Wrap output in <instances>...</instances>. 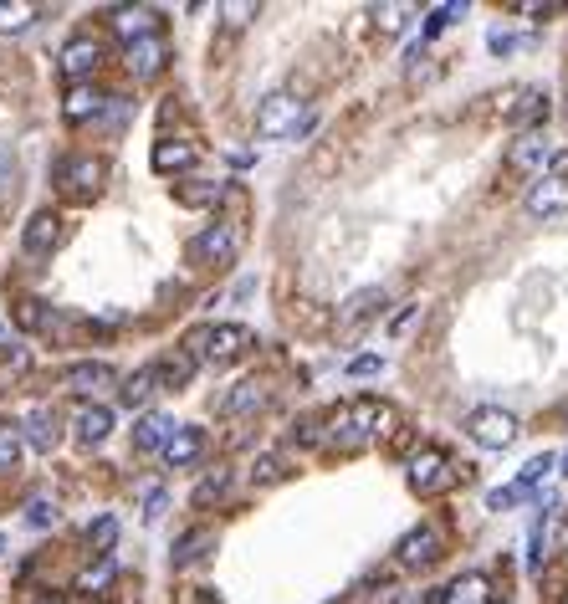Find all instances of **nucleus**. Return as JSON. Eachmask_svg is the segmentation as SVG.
I'll list each match as a JSON object with an SVG mask.
<instances>
[{
    "label": "nucleus",
    "mask_w": 568,
    "mask_h": 604,
    "mask_svg": "<svg viewBox=\"0 0 568 604\" xmlns=\"http://www.w3.org/2000/svg\"><path fill=\"white\" fill-rule=\"evenodd\" d=\"M389 420H395V410H389L384 400H348L343 410L328 415V441L338 451L374 446L379 436H389Z\"/></svg>",
    "instance_id": "obj_1"
},
{
    "label": "nucleus",
    "mask_w": 568,
    "mask_h": 604,
    "mask_svg": "<svg viewBox=\"0 0 568 604\" xmlns=\"http://www.w3.org/2000/svg\"><path fill=\"white\" fill-rule=\"evenodd\" d=\"M180 349L195 359V364H236L241 354L256 349V333L246 323H200L185 333Z\"/></svg>",
    "instance_id": "obj_2"
},
{
    "label": "nucleus",
    "mask_w": 568,
    "mask_h": 604,
    "mask_svg": "<svg viewBox=\"0 0 568 604\" xmlns=\"http://www.w3.org/2000/svg\"><path fill=\"white\" fill-rule=\"evenodd\" d=\"M308 128H313V118L302 108V98H292V93H272L256 108V134L261 139H297V134H308Z\"/></svg>",
    "instance_id": "obj_3"
},
{
    "label": "nucleus",
    "mask_w": 568,
    "mask_h": 604,
    "mask_svg": "<svg viewBox=\"0 0 568 604\" xmlns=\"http://www.w3.org/2000/svg\"><path fill=\"white\" fill-rule=\"evenodd\" d=\"M461 430L471 436V446H482V451H507V446L522 436L517 415H512V410H502V405H482V410H471V415L461 420Z\"/></svg>",
    "instance_id": "obj_4"
},
{
    "label": "nucleus",
    "mask_w": 568,
    "mask_h": 604,
    "mask_svg": "<svg viewBox=\"0 0 568 604\" xmlns=\"http://www.w3.org/2000/svg\"><path fill=\"white\" fill-rule=\"evenodd\" d=\"M236 251H241V231L231 226V221H210L205 231H195V241H190V267H231L236 262Z\"/></svg>",
    "instance_id": "obj_5"
},
{
    "label": "nucleus",
    "mask_w": 568,
    "mask_h": 604,
    "mask_svg": "<svg viewBox=\"0 0 568 604\" xmlns=\"http://www.w3.org/2000/svg\"><path fill=\"white\" fill-rule=\"evenodd\" d=\"M405 471H410V487H415L420 497H435V492H446V487L456 482V461H451L441 446H425V451H415Z\"/></svg>",
    "instance_id": "obj_6"
},
{
    "label": "nucleus",
    "mask_w": 568,
    "mask_h": 604,
    "mask_svg": "<svg viewBox=\"0 0 568 604\" xmlns=\"http://www.w3.org/2000/svg\"><path fill=\"white\" fill-rule=\"evenodd\" d=\"M558 159V144L543 134H517L512 139V149H507V169H517V175H533V180H543L548 175V164Z\"/></svg>",
    "instance_id": "obj_7"
},
{
    "label": "nucleus",
    "mask_w": 568,
    "mask_h": 604,
    "mask_svg": "<svg viewBox=\"0 0 568 604\" xmlns=\"http://www.w3.org/2000/svg\"><path fill=\"white\" fill-rule=\"evenodd\" d=\"M98 185H103V159H93V154H67L57 164V190L62 195L87 200V195H98Z\"/></svg>",
    "instance_id": "obj_8"
},
{
    "label": "nucleus",
    "mask_w": 568,
    "mask_h": 604,
    "mask_svg": "<svg viewBox=\"0 0 568 604\" xmlns=\"http://www.w3.org/2000/svg\"><path fill=\"white\" fill-rule=\"evenodd\" d=\"M446 553V533L435 528V523H420V528H410L400 543H395V558L405 569H420V564H435V558Z\"/></svg>",
    "instance_id": "obj_9"
},
{
    "label": "nucleus",
    "mask_w": 568,
    "mask_h": 604,
    "mask_svg": "<svg viewBox=\"0 0 568 604\" xmlns=\"http://www.w3.org/2000/svg\"><path fill=\"white\" fill-rule=\"evenodd\" d=\"M164 62H169V41L159 31L144 36V41H134V47H123V67H128V77H134V82H154L164 72Z\"/></svg>",
    "instance_id": "obj_10"
},
{
    "label": "nucleus",
    "mask_w": 568,
    "mask_h": 604,
    "mask_svg": "<svg viewBox=\"0 0 568 604\" xmlns=\"http://www.w3.org/2000/svg\"><path fill=\"white\" fill-rule=\"evenodd\" d=\"M522 210H528L533 221L563 215V210H568V175H543V180H533L528 195H522Z\"/></svg>",
    "instance_id": "obj_11"
},
{
    "label": "nucleus",
    "mask_w": 568,
    "mask_h": 604,
    "mask_svg": "<svg viewBox=\"0 0 568 604\" xmlns=\"http://www.w3.org/2000/svg\"><path fill=\"white\" fill-rule=\"evenodd\" d=\"M62 236H67L62 215L57 210H36L26 221V231H21V246H26V256H52L62 246Z\"/></svg>",
    "instance_id": "obj_12"
},
{
    "label": "nucleus",
    "mask_w": 568,
    "mask_h": 604,
    "mask_svg": "<svg viewBox=\"0 0 568 604\" xmlns=\"http://www.w3.org/2000/svg\"><path fill=\"white\" fill-rule=\"evenodd\" d=\"M553 113V98L543 93V88H522L517 98H512V108H507V123L517 128V134H538V123Z\"/></svg>",
    "instance_id": "obj_13"
},
{
    "label": "nucleus",
    "mask_w": 568,
    "mask_h": 604,
    "mask_svg": "<svg viewBox=\"0 0 568 604\" xmlns=\"http://www.w3.org/2000/svg\"><path fill=\"white\" fill-rule=\"evenodd\" d=\"M108 384H113V369H108V364H93V359H82V364H67V369H62V390H67V395H82V400L103 395Z\"/></svg>",
    "instance_id": "obj_14"
},
{
    "label": "nucleus",
    "mask_w": 568,
    "mask_h": 604,
    "mask_svg": "<svg viewBox=\"0 0 568 604\" xmlns=\"http://www.w3.org/2000/svg\"><path fill=\"white\" fill-rule=\"evenodd\" d=\"M98 62H103V47L93 36H72L62 47V77H72V82H87L98 72Z\"/></svg>",
    "instance_id": "obj_15"
},
{
    "label": "nucleus",
    "mask_w": 568,
    "mask_h": 604,
    "mask_svg": "<svg viewBox=\"0 0 568 604\" xmlns=\"http://www.w3.org/2000/svg\"><path fill=\"white\" fill-rule=\"evenodd\" d=\"M21 436H26V446H36V451H57V441H62V420H57V410L31 405L26 420H21Z\"/></svg>",
    "instance_id": "obj_16"
},
{
    "label": "nucleus",
    "mask_w": 568,
    "mask_h": 604,
    "mask_svg": "<svg viewBox=\"0 0 568 604\" xmlns=\"http://www.w3.org/2000/svg\"><path fill=\"white\" fill-rule=\"evenodd\" d=\"M195 144H185V139H159L154 144V154H149V164L159 169V175H190L195 169Z\"/></svg>",
    "instance_id": "obj_17"
},
{
    "label": "nucleus",
    "mask_w": 568,
    "mask_h": 604,
    "mask_svg": "<svg viewBox=\"0 0 568 604\" xmlns=\"http://www.w3.org/2000/svg\"><path fill=\"white\" fill-rule=\"evenodd\" d=\"M103 108H108V98L93 88V82H77V88L67 93V103H62V118L67 123H98Z\"/></svg>",
    "instance_id": "obj_18"
},
{
    "label": "nucleus",
    "mask_w": 568,
    "mask_h": 604,
    "mask_svg": "<svg viewBox=\"0 0 568 604\" xmlns=\"http://www.w3.org/2000/svg\"><path fill=\"white\" fill-rule=\"evenodd\" d=\"M113 31L123 36V47H134V41H144V36L159 31V16L149 6H118L113 11Z\"/></svg>",
    "instance_id": "obj_19"
},
{
    "label": "nucleus",
    "mask_w": 568,
    "mask_h": 604,
    "mask_svg": "<svg viewBox=\"0 0 568 604\" xmlns=\"http://www.w3.org/2000/svg\"><path fill=\"white\" fill-rule=\"evenodd\" d=\"M72 430H77L82 446H103V441L113 436V410H108V405H82L77 420H72Z\"/></svg>",
    "instance_id": "obj_20"
},
{
    "label": "nucleus",
    "mask_w": 568,
    "mask_h": 604,
    "mask_svg": "<svg viewBox=\"0 0 568 604\" xmlns=\"http://www.w3.org/2000/svg\"><path fill=\"white\" fill-rule=\"evenodd\" d=\"M205 553H215V533H210V528H190V533L174 538L169 564H174V569H190V564H200Z\"/></svg>",
    "instance_id": "obj_21"
},
{
    "label": "nucleus",
    "mask_w": 568,
    "mask_h": 604,
    "mask_svg": "<svg viewBox=\"0 0 568 604\" xmlns=\"http://www.w3.org/2000/svg\"><path fill=\"white\" fill-rule=\"evenodd\" d=\"M441 604H492V579L487 574H456L451 584H446V594H441Z\"/></svg>",
    "instance_id": "obj_22"
},
{
    "label": "nucleus",
    "mask_w": 568,
    "mask_h": 604,
    "mask_svg": "<svg viewBox=\"0 0 568 604\" xmlns=\"http://www.w3.org/2000/svg\"><path fill=\"white\" fill-rule=\"evenodd\" d=\"M374 313H384V287H359V292L338 308V323H343V328H359V323H369Z\"/></svg>",
    "instance_id": "obj_23"
},
{
    "label": "nucleus",
    "mask_w": 568,
    "mask_h": 604,
    "mask_svg": "<svg viewBox=\"0 0 568 604\" xmlns=\"http://www.w3.org/2000/svg\"><path fill=\"white\" fill-rule=\"evenodd\" d=\"M174 430H180V425H174V415L149 410V415L134 425V446H139V451H164V446L174 441Z\"/></svg>",
    "instance_id": "obj_24"
},
{
    "label": "nucleus",
    "mask_w": 568,
    "mask_h": 604,
    "mask_svg": "<svg viewBox=\"0 0 568 604\" xmlns=\"http://www.w3.org/2000/svg\"><path fill=\"white\" fill-rule=\"evenodd\" d=\"M200 451H205V436H200L195 425H180V430H174V441H169L159 456H164V466H190Z\"/></svg>",
    "instance_id": "obj_25"
},
{
    "label": "nucleus",
    "mask_w": 568,
    "mask_h": 604,
    "mask_svg": "<svg viewBox=\"0 0 568 604\" xmlns=\"http://www.w3.org/2000/svg\"><path fill=\"white\" fill-rule=\"evenodd\" d=\"M221 195H226V185H221V180H190V185L174 190V200L190 205V210H210V205H221Z\"/></svg>",
    "instance_id": "obj_26"
},
{
    "label": "nucleus",
    "mask_w": 568,
    "mask_h": 604,
    "mask_svg": "<svg viewBox=\"0 0 568 604\" xmlns=\"http://www.w3.org/2000/svg\"><path fill=\"white\" fill-rule=\"evenodd\" d=\"M246 477H251L256 487H277V482L287 477V456H277V451L251 456V471H246Z\"/></svg>",
    "instance_id": "obj_27"
},
{
    "label": "nucleus",
    "mask_w": 568,
    "mask_h": 604,
    "mask_svg": "<svg viewBox=\"0 0 568 604\" xmlns=\"http://www.w3.org/2000/svg\"><path fill=\"white\" fill-rule=\"evenodd\" d=\"M21 451H26L21 420H0V471H16L21 466Z\"/></svg>",
    "instance_id": "obj_28"
},
{
    "label": "nucleus",
    "mask_w": 568,
    "mask_h": 604,
    "mask_svg": "<svg viewBox=\"0 0 568 604\" xmlns=\"http://www.w3.org/2000/svg\"><path fill=\"white\" fill-rule=\"evenodd\" d=\"M154 390H159V369L149 364V369H139V374L123 379V405H149Z\"/></svg>",
    "instance_id": "obj_29"
},
{
    "label": "nucleus",
    "mask_w": 568,
    "mask_h": 604,
    "mask_svg": "<svg viewBox=\"0 0 568 604\" xmlns=\"http://www.w3.org/2000/svg\"><path fill=\"white\" fill-rule=\"evenodd\" d=\"M553 466H558V456H548V451H543V456H533L528 466L517 471V492H522V497H533V492L553 477Z\"/></svg>",
    "instance_id": "obj_30"
},
{
    "label": "nucleus",
    "mask_w": 568,
    "mask_h": 604,
    "mask_svg": "<svg viewBox=\"0 0 568 604\" xmlns=\"http://www.w3.org/2000/svg\"><path fill=\"white\" fill-rule=\"evenodd\" d=\"M261 405H267V390H261V384L256 379H246V384H236V390L226 395V415H251V410H261Z\"/></svg>",
    "instance_id": "obj_31"
},
{
    "label": "nucleus",
    "mask_w": 568,
    "mask_h": 604,
    "mask_svg": "<svg viewBox=\"0 0 568 604\" xmlns=\"http://www.w3.org/2000/svg\"><path fill=\"white\" fill-rule=\"evenodd\" d=\"M113 579H118L113 558H98V564H87V569L77 574V589H82V594H103V589H108Z\"/></svg>",
    "instance_id": "obj_32"
},
{
    "label": "nucleus",
    "mask_w": 568,
    "mask_h": 604,
    "mask_svg": "<svg viewBox=\"0 0 568 604\" xmlns=\"http://www.w3.org/2000/svg\"><path fill=\"white\" fill-rule=\"evenodd\" d=\"M118 543V517H98V523H87V548H93L98 558H108V548Z\"/></svg>",
    "instance_id": "obj_33"
},
{
    "label": "nucleus",
    "mask_w": 568,
    "mask_h": 604,
    "mask_svg": "<svg viewBox=\"0 0 568 604\" xmlns=\"http://www.w3.org/2000/svg\"><path fill=\"white\" fill-rule=\"evenodd\" d=\"M36 16H41V11H36V6H26V0H11V6H0V36H16V31H26Z\"/></svg>",
    "instance_id": "obj_34"
},
{
    "label": "nucleus",
    "mask_w": 568,
    "mask_h": 604,
    "mask_svg": "<svg viewBox=\"0 0 568 604\" xmlns=\"http://www.w3.org/2000/svg\"><path fill=\"white\" fill-rule=\"evenodd\" d=\"M154 369H159V379H164V384H190V374H195L200 364H195L185 349H174V354H169L164 364H154Z\"/></svg>",
    "instance_id": "obj_35"
},
{
    "label": "nucleus",
    "mask_w": 568,
    "mask_h": 604,
    "mask_svg": "<svg viewBox=\"0 0 568 604\" xmlns=\"http://www.w3.org/2000/svg\"><path fill=\"white\" fill-rule=\"evenodd\" d=\"M456 16H466V6H435V11H425V26H420V41H430V36H441Z\"/></svg>",
    "instance_id": "obj_36"
},
{
    "label": "nucleus",
    "mask_w": 568,
    "mask_h": 604,
    "mask_svg": "<svg viewBox=\"0 0 568 604\" xmlns=\"http://www.w3.org/2000/svg\"><path fill=\"white\" fill-rule=\"evenodd\" d=\"M231 492V471H215V477H205L200 487H195V507H210V502H221Z\"/></svg>",
    "instance_id": "obj_37"
},
{
    "label": "nucleus",
    "mask_w": 568,
    "mask_h": 604,
    "mask_svg": "<svg viewBox=\"0 0 568 604\" xmlns=\"http://www.w3.org/2000/svg\"><path fill=\"white\" fill-rule=\"evenodd\" d=\"M52 523H57V502L52 497H31L26 502V528L41 533V528H52Z\"/></svg>",
    "instance_id": "obj_38"
},
{
    "label": "nucleus",
    "mask_w": 568,
    "mask_h": 604,
    "mask_svg": "<svg viewBox=\"0 0 568 604\" xmlns=\"http://www.w3.org/2000/svg\"><path fill=\"white\" fill-rule=\"evenodd\" d=\"M348 379H369V374H384V354H359V359H348L343 364Z\"/></svg>",
    "instance_id": "obj_39"
},
{
    "label": "nucleus",
    "mask_w": 568,
    "mask_h": 604,
    "mask_svg": "<svg viewBox=\"0 0 568 604\" xmlns=\"http://www.w3.org/2000/svg\"><path fill=\"white\" fill-rule=\"evenodd\" d=\"M21 323H26V328H52L47 302H21Z\"/></svg>",
    "instance_id": "obj_40"
},
{
    "label": "nucleus",
    "mask_w": 568,
    "mask_h": 604,
    "mask_svg": "<svg viewBox=\"0 0 568 604\" xmlns=\"http://www.w3.org/2000/svg\"><path fill=\"white\" fill-rule=\"evenodd\" d=\"M512 502H522V492H517V482H512V487H497V492H487V507H492V512H507Z\"/></svg>",
    "instance_id": "obj_41"
},
{
    "label": "nucleus",
    "mask_w": 568,
    "mask_h": 604,
    "mask_svg": "<svg viewBox=\"0 0 568 604\" xmlns=\"http://www.w3.org/2000/svg\"><path fill=\"white\" fill-rule=\"evenodd\" d=\"M16 185V154L11 149H0V195H6Z\"/></svg>",
    "instance_id": "obj_42"
},
{
    "label": "nucleus",
    "mask_w": 568,
    "mask_h": 604,
    "mask_svg": "<svg viewBox=\"0 0 568 604\" xmlns=\"http://www.w3.org/2000/svg\"><path fill=\"white\" fill-rule=\"evenodd\" d=\"M487 47H492V52H497V57H507V52H512V47H517V36H512V31H502V26H497V31H492V36H487Z\"/></svg>",
    "instance_id": "obj_43"
},
{
    "label": "nucleus",
    "mask_w": 568,
    "mask_h": 604,
    "mask_svg": "<svg viewBox=\"0 0 568 604\" xmlns=\"http://www.w3.org/2000/svg\"><path fill=\"white\" fill-rule=\"evenodd\" d=\"M415 318H420V302H405V313H395V318H389V333H405Z\"/></svg>",
    "instance_id": "obj_44"
},
{
    "label": "nucleus",
    "mask_w": 568,
    "mask_h": 604,
    "mask_svg": "<svg viewBox=\"0 0 568 604\" xmlns=\"http://www.w3.org/2000/svg\"><path fill=\"white\" fill-rule=\"evenodd\" d=\"M405 11H410V6H384V11H379V16H384L379 26H384V31H400V16H405Z\"/></svg>",
    "instance_id": "obj_45"
},
{
    "label": "nucleus",
    "mask_w": 568,
    "mask_h": 604,
    "mask_svg": "<svg viewBox=\"0 0 568 604\" xmlns=\"http://www.w3.org/2000/svg\"><path fill=\"white\" fill-rule=\"evenodd\" d=\"M159 512H164V492H149V502H144V523H154Z\"/></svg>",
    "instance_id": "obj_46"
},
{
    "label": "nucleus",
    "mask_w": 568,
    "mask_h": 604,
    "mask_svg": "<svg viewBox=\"0 0 568 604\" xmlns=\"http://www.w3.org/2000/svg\"><path fill=\"white\" fill-rule=\"evenodd\" d=\"M185 604H221V599H215V589H190Z\"/></svg>",
    "instance_id": "obj_47"
},
{
    "label": "nucleus",
    "mask_w": 568,
    "mask_h": 604,
    "mask_svg": "<svg viewBox=\"0 0 568 604\" xmlns=\"http://www.w3.org/2000/svg\"><path fill=\"white\" fill-rule=\"evenodd\" d=\"M226 16H231V26H246V16H256V6H226Z\"/></svg>",
    "instance_id": "obj_48"
},
{
    "label": "nucleus",
    "mask_w": 568,
    "mask_h": 604,
    "mask_svg": "<svg viewBox=\"0 0 568 604\" xmlns=\"http://www.w3.org/2000/svg\"><path fill=\"white\" fill-rule=\"evenodd\" d=\"M0 553H6V538H0Z\"/></svg>",
    "instance_id": "obj_49"
},
{
    "label": "nucleus",
    "mask_w": 568,
    "mask_h": 604,
    "mask_svg": "<svg viewBox=\"0 0 568 604\" xmlns=\"http://www.w3.org/2000/svg\"><path fill=\"white\" fill-rule=\"evenodd\" d=\"M563 415H568V405H563Z\"/></svg>",
    "instance_id": "obj_50"
},
{
    "label": "nucleus",
    "mask_w": 568,
    "mask_h": 604,
    "mask_svg": "<svg viewBox=\"0 0 568 604\" xmlns=\"http://www.w3.org/2000/svg\"><path fill=\"white\" fill-rule=\"evenodd\" d=\"M0 333H6V328H0Z\"/></svg>",
    "instance_id": "obj_51"
}]
</instances>
